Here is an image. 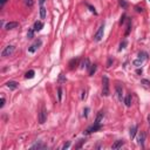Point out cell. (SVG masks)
<instances>
[{"label": "cell", "mask_w": 150, "mask_h": 150, "mask_svg": "<svg viewBox=\"0 0 150 150\" xmlns=\"http://www.w3.org/2000/svg\"><path fill=\"white\" fill-rule=\"evenodd\" d=\"M102 95L103 96L109 95V79L107 76L102 78Z\"/></svg>", "instance_id": "6da1fadb"}, {"label": "cell", "mask_w": 150, "mask_h": 150, "mask_svg": "<svg viewBox=\"0 0 150 150\" xmlns=\"http://www.w3.org/2000/svg\"><path fill=\"white\" fill-rule=\"evenodd\" d=\"M46 120H47V110H46L45 107H42L40 113H39V123H40V124H44V123L46 122Z\"/></svg>", "instance_id": "7a4b0ae2"}, {"label": "cell", "mask_w": 150, "mask_h": 150, "mask_svg": "<svg viewBox=\"0 0 150 150\" xmlns=\"http://www.w3.org/2000/svg\"><path fill=\"white\" fill-rule=\"evenodd\" d=\"M103 33H104V25H101L99 27V29H97V32L95 33V35H94V40L101 41L103 38Z\"/></svg>", "instance_id": "3957f363"}, {"label": "cell", "mask_w": 150, "mask_h": 150, "mask_svg": "<svg viewBox=\"0 0 150 150\" xmlns=\"http://www.w3.org/2000/svg\"><path fill=\"white\" fill-rule=\"evenodd\" d=\"M14 49H15L14 46H7V47H5V49L1 52V56H3V58H7V56H10V55L13 54Z\"/></svg>", "instance_id": "277c9868"}, {"label": "cell", "mask_w": 150, "mask_h": 150, "mask_svg": "<svg viewBox=\"0 0 150 150\" xmlns=\"http://www.w3.org/2000/svg\"><path fill=\"white\" fill-rule=\"evenodd\" d=\"M41 45H42V41H41L40 39H38L34 44H32L31 46H29V48H28V52H29V53H35V52L38 51V48L40 47Z\"/></svg>", "instance_id": "5b68a950"}, {"label": "cell", "mask_w": 150, "mask_h": 150, "mask_svg": "<svg viewBox=\"0 0 150 150\" xmlns=\"http://www.w3.org/2000/svg\"><path fill=\"white\" fill-rule=\"evenodd\" d=\"M101 128H102V126H101V123H94V126L89 127L88 129L86 130V135H89V134H92V133H95V131L100 130Z\"/></svg>", "instance_id": "8992f818"}, {"label": "cell", "mask_w": 150, "mask_h": 150, "mask_svg": "<svg viewBox=\"0 0 150 150\" xmlns=\"http://www.w3.org/2000/svg\"><path fill=\"white\" fill-rule=\"evenodd\" d=\"M18 26H19V24L18 22H15V21H11V22H7L6 25H5V29H13V28H17Z\"/></svg>", "instance_id": "52a82bcc"}, {"label": "cell", "mask_w": 150, "mask_h": 150, "mask_svg": "<svg viewBox=\"0 0 150 150\" xmlns=\"http://www.w3.org/2000/svg\"><path fill=\"white\" fill-rule=\"evenodd\" d=\"M144 140H145V134L141 133L140 135H138V137H137V143L140 144L141 147H143L144 145Z\"/></svg>", "instance_id": "ba28073f"}, {"label": "cell", "mask_w": 150, "mask_h": 150, "mask_svg": "<svg viewBox=\"0 0 150 150\" xmlns=\"http://www.w3.org/2000/svg\"><path fill=\"white\" fill-rule=\"evenodd\" d=\"M79 63V58H75V59H72L70 61H69V69H74Z\"/></svg>", "instance_id": "9c48e42d"}, {"label": "cell", "mask_w": 150, "mask_h": 150, "mask_svg": "<svg viewBox=\"0 0 150 150\" xmlns=\"http://www.w3.org/2000/svg\"><path fill=\"white\" fill-rule=\"evenodd\" d=\"M115 89H116V93H117V97H119V100H120V101H122V93H123L122 87L117 85L115 87Z\"/></svg>", "instance_id": "30bf717a"}, {"label": "cell", "mask_w": 150, "mask_h": 150, "mask_svg": "<svg viewBox=\"0 0 150 150\" xmlns=\"http://www.w3.org/2000/svg\"><path fill=\"white\" fill-rule=\"evenodd\" d=\"M42 27H44V24L41 22V21H36L34 24V27H33V29H34L35 32H39L42 29Z\"/></svg>", "instance_id": "8fae6325"}, {"label": "cell", "mask_w": 150, "mask_h": 150, "mask_svg": "<svg viewBox=\"0 0 150 150\" xmlns=\"http://www.w3.org/2000/svg\"><path fill=\"white\" fill-rule=\"evenodd\" d=\"M6 86L8 87L10 89H17L18 88V82L15 81H10V82H7Z\"/></svg>", "instance_id": "7c38bea8"}, {"label": "cell", "mask_w": 150, "mask_h": 150, "mask_svg": "<svg viewBox=\"0 0 150 150\" xmlns=\"http://www.w3.org/2000/svg\"><path fill=\"white\" fill-rule=\"evenodd\" d=\"M46 148V144H44V143H35V144H33L31 147V149H45Z\"/></svg>", "instance_id": "4fadbf2b"}, {"label": "cell", "mask_w": 150, "mask_h": 150, "mask_svg": "<svg viewBox=\"0 0 150 150\" xmlns=\"http://www.w3.org/2000/svg\"><path fill=\"white\" fill-rule=\"evenodd\" d=\"M123 144H124V142H123V141H121V140H119V141H116L115 143L113 144V149H119V148H121L123 145Z\"/></svg>", "instance_id": "5bb4252c"}, {"label": "cell", "mask_w": 150, "mask_h": 150, "mask_svg": "<svg viewBox=\"0 0 150 150\" xmlns=\"http://www.w3.org/2000/svg\"><path fill=\"white\" fill-rule=\"evenodd\" d=\"M90 61H89V59H86L85 61L82 62V65H81V68H86V69H89L90 68Z\"/></svg>", "instance_id": "9a60e30c"}, {"label": "cell", "mask_w": 150, "mask_h": 150, "mask_svg": "<svg viewBox=\"0 0 150 150\" xmlns=\"http://www.w3.org/2000/svg\"><path fill=\"white\" fill-rule=\"evenodd\" d=\"M103 116H104V114H103V111H100L99 114H97V116H96V120L94 123H101V120L103 119Z\"/></svg>", "instance_id": "2e32d148"}, {"label": "cell", "mask_w": 150, "mask_h": 150, "mask_svg": "<svg viewBox=\"0 0 150 150\" xmlns=\"http://www.w3.org/2000/svg\"><path fill=\"white\" fill-rule=\"evenodd\" d=\"M96 69H97V66H96V65H92V66H90V68H89V75L93 76V75L95 74Z\"/></svg>", "instance_id": "e0dca14e"}, {"label": "cell", "mask_w": 150, "mask_h": 150, "mask_svg": "<svg viewBox=\"0 0 150 150\" xmlns=\"http://www.w3.org/2000/svg\"><path fill=\"white\" fill-rule=\"evenodd\" d=\"M124 103H126L127 107L131 106V95H127L126 96V99H124Z\"/></svg>", "instance_id": "ac0fdd59"}, {"label": "cell", "mask_w": 150, "mask_h": 150, "mask_svg": "<svg viewBox=\"0 0 150 150\" xmlns=\"http://www.w3.org/2000/svg\"><path fill=\"white\" fill-rule=\"evenodd\" d=\"M136 133H137V126H134L131 129H130V137L131 138H134L135 137V135H136Z\"/></svg>", "instance_id": "d6986e66"}, {"label": "cell", "mask_w": 150, "mask_h": 150, "mask_svg": "<svg viewBox=\"0 0 150 150\" xmlns=\"http://www.w3.org/2000/svg\"><path fill=\"white\" fill-rule=\"evenodd\" d=\"M35 75V72L34 70H28L27 73H26V75H25V78L26 79H33Z\"/></svg>", "instance_id": "ffe728a7"}, {"label": "cell", "mask_w": 150, "mask_h": 150, "mask_svg": "<svg viewBox=\"0 0 150 150\" xmlns=\"http://www.w3.org/2000/svg\"><path fill=\"white\" fill-rule=\"evenodd\" d=\"M141 83H142L145 88H150V81H148L147 79H142V80H141Z\"/></svg>", "instance_id": "44dd1931"}, {"label": "cell", "mask_w": 150, "mask_h": 150, "mask_svg": "<svg viewBox=\"0 0 150 150\" xmlns=\"http://www.w3.org/2000/svg\"><path fill=\"white\" fill-rule=\"evenodd\" d=\"M40 17H41V19L46 18V8L44 6H41V8H40Z\"/></svg>", "instance_id": "7402d4cb"}, {"label": "cell", "mask_w": 150, "mask_h": 150, "mask_svg": "<svg viewBox=\"0 0 150 150\" xmlns=\"http://www.w3.org/2000/svg\"><path fill=\"white\" fill-rule=\"evenodd\" d=\"M34 29H33V28H31V29H29V31H28V33H27V38L28 39H33V38H34Z\"/></svg>", "instance_id": "603a6c76"}, {"label": "cell", "mask_w": 150, "mask_h": 150, "mask_svg": "<svg viewBox=\"0 0 150 150\" xmlns=\"http://www.w3.org/2000/svg\"><path fill=\"white\" fill-rule=\"evenodd\" d=\"M119 3H120V5H121L123 8H127V7H128V3H127L126 0H119Z\"/></svg>", "instance_id": "cb8c5ba5"}, {"label": "cell", "mask_w": 150, "mask_h": 150, "mask_svg": "<svg viewBox=\"0 0 150 150\" xmlns=\"http://www.w3.org/2000/svg\"><path fill=\"white\" fill-rule=\"evenodd\" d=\"M58 99H59V101H61V99H62V88L61 87L58 88Z\"/></svg>", "instance_id": "d4e9b609"}, {"label": "cell", "mask_w": 150, "mask_h": 150, "mask_svg": "<svg viewBox=\"0 0 150 150\" xmlns=\"http://www.w3.org/2000/svg\"><path fill=\"white\" fill-rule=\"evenodd\" d=\"M138 56H140V59H142V60H145V59L148 58V54L144 53V52H141L140 54H138Z\"/></svg>", "instance_id": "484cf974"}, {"label": "cell", "mask_w": 150, "mask_h": 150, "mask_svg": "<svg viewBox=\"0 0 150 150\" xmlns=\"http://www.w3.org/2000/svg\"><path fill=\"white\" fill-rule=\"evenodd\" d=\"M87 7H88V8H89V11H90L92 13H94V14H97V12H96V11H95V8H94V7H93L92 5H89V4H87Z\"/></svg>", "instance_id": "4316f807"}, {"label": "cell", "mask_w": 150, "mask_h": 150, "mask_svg": "<svg viewBox=\"0 0 150 150\" xmlns=\"http://www.w3.org/2000/svg\"><path fill=\"white\" fill-rule=\"evenodd\" d=\"M85 142H86L85 140H80V142H79V143L76 144V145H75V149H80V148L82 147V144L85 143Z\"/></svg>", "instance_id": "83f0119b"}, {"label": "cell", "mask_w": 150, "mask_h": 150, "mask_svg": "<svg viewBox=\"0 0 150 150\" xmlns=\"http://www.w3.org/2000/svg\"><path fill=\"white\" fill-rule=\"evenodd\" d=\"M24 1L26 4V6H28V7H32L33 6V3H34L33 0H24Z\"/></svg>", "instance_id": "f1b7e54d"}, {"label": "cell", "mask_w": 150, "mask_h": 150, "mask_svg": "<svg viewBox=\"0 0 150 150\" xmlns=\"http://www.w3.org/2000/svg\"><path fill=\"white\" fill-rule=\"evenodd\" d=\"M126 46H127V41H123V42H121V45H120V49H119V51H122V49H123L124 47H126Z\"/></svg>", "instance_id": "f546056e"}, {"label": "cell", "mask_w": 150, "mask_h": 150, "mask_svg": "<svg viewBox=\"0 0 150 150\" xmlns=\"http://www.w3.org/2000/svg\"><path fill=\"white\" fill-rule=\"evenodd\" d=\"M130 27H131V24L128 22V27H127V32H126V35H128L130 33Z\"/></svg>", "instance_id": "4dcf8cb0"}, {"label": "cell", "mask_w": 150, "mask_h": 150, "mask_svg": "<svg viewBox=\"0 0 150 150\" xmlns=\"http://www.w3.org/2000/svg\"><path fill=\"white\" fill-rule=\"evenodd\" d=\"M59 82H66V79L63 78L62 74H60V76H59Z\"/></svg>", "instance_id": "1f68e13d"}, {"label": "cell", "mask_w": 150, "mask_h": 150, "mask_svg": "<svg viewBox=\"0 0 150 150\" xmlns=\"http://www.w3.org/2000/svg\"><path fill=\"white\" fill-rule=\"evenodd\" d=\"M142 62H143V60H142V59H138V60H136V61H134V63H135L136 66H138V65H141Z\"/></svg>", "instance_id": "d6a6232c"}, {"label": "cell", "mask_w": 150, "mask_h": 150, "mask_svg": "<svg viewBox=\"0 0 150 150\" xmlns=\"http://www.w3.org/2000/svg\"><path fill=\"white\" fill-rule=\"evenodd\" d=\"M88 113H89V108H86V109L83 110V116L87 117V116H88Z\"/></svg>", "instance_id": "836d02e7"}, {"label": "cell", "mask_w": 150, "mask_h": 150, "mask_svg": "<svg viewBox=\"0 0 150 150\" xmlns=\"http://www.w3.org/2000/svg\"><path fill=\"white\" fill-rule=\"evenodd\" d=\"M5 106V97H1V103H0V108H3Z\"/></svg>", "instance_id": "e575fe53"}, {"label": "cell", "mask_w": 150, "mask_h": 150, "mask_svg": "<svg viewBox=\"0 0 150 150\" xmlns=\"http://www.w3.org/2000/svg\"><path fill=\"white\" fill-rule=\"evenodd\" d=\"M69 145H70V142H67V143H66L63 147H62V149H68Z\"/></svg>", "instance_id": "d590c367"}, {"label": "cell", "mask_w": 150, "mask_h": 150, "mask_svg": "<svg viewBox=\"0 0 150 150\" xmlns=\"http://www.w3.org/2000/svg\"><path fill=\"white\" fill-rule=\"evenodd\" d=\"M111 62H113V59H109V60H108V63H107V66H108V67H110Z\"/></svg>", "instance_id": "8d00e7d4"}, {"label": "cell", "mask_w": 150, "mask_h": 150, "mask_svg": "<svg viewBox=\"0 0 150 150\" xmlns=\"http://www.w3.org/2000/svg\"><path fill=\"white\" fill-rule=\"evenodd\" d=\"M136 11L137 12H143V10H142L141 7H138V6H136Z\"/></svg>", "instance_id": "74e56055"}, {"label": "cell", "mask_w": 150, "mask_h": 150, "mask_svg": "<svg viewBox=\"0 0 150 150\" xmlns=\"http://www.w3.org/2000/svg\"><path fill=\"white\" fill-rule=\"evenodd\" d=\"M6 1H7V0H0V5H4Z\"/></svg>", "instance_id": "f35d334b"}, {"label": "cell", "mask_w": 150, "mask_h": 150, "mask_svg": "<svg viewBox=\"0 0 150 150\" xmlns=\"http://www.w3.org/2000/svg\"><path fill=\"white\" fill-rule=\"evenodd\" d=\"M136 73H137V74H142V69H137Z\"/></svg>", "instance_id": "ab89813d"}, {"label": "cell", "mask_w": 150, "mask_h": 150, "mask_svg": "<svg viewBox=\"0 0 150 150\" xmlns=\"http://www.w3.org/2000/svg\"><path fill=\"white\" fill-rule=\"evenodd\" d=\"M85 97H86V92H83V93H82V100L85 99Z\"/></svg>", "instance_id": "60d3db41"}, {"label": "cell", "mask_w": 150, "mask_h": 150, "mask_svg": "<svg viewBox=\"0 0 150 150\" xmlns=\"http://www.w3.org/2000/svg\"><path fill=\"white\" fill-rule=\"evenodd\" d=\"M44 3H45V0H40V5H44Z\"/></svg>", "instance_id": "b9f144b4"}, {"label": "cell", "mask_w": 150, "mask_h": 150, "mask_svg": "<svg viewBox=\"0 0 150 150\" xmlns=\"http://www.w3.org/2000/svg\"><path fill=\"white\" fill-rule=\"evenodd\" d=\"M148 121H149V123H150V115L148 116Z\"/></svg>", "instance_id": "7bdbcfd3"}]
</instances>
